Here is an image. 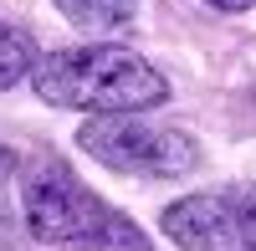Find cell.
<instances>
[{
	"mask_svg": "<svg viewBox=\"0 0 256 251\" xmlns=\"http://www.w3.org/2000/svg\"><path fill=\"white\" fill-rule=\"evenodd\" d=\"M31 88L52 108L72 113H144L169 98V82L128 46H67L31 62Z\"/></svg>",
	"mask_w": 256,
	"mask_h": 251,
	"instance_id": "1",
	"label": "cell"
},
{
	"mask_svg": "<svg viewBox=\"0 0 256 251\" xmlns=\"http://www.w3.org/2000/svg\"><path fill=\"white\" fill-rule=\"evenodd\" d=\"M77 144L98 164H108L118 174H144V180H180L200 164V144L184 128L148 123L134 113H92L77 128Z\"/></svg>",
	"mask_w": 256,
	"mask_h": 251,
	"instance_id": "2",
	"label": "cell"
},
{
	"mask_svg": "<svg viewBox=\"0 0 256 251\" xmlns=\"http://www.w3.org/2000/svg\"><path fill=\"white\" fill-rule=\"evenodd\" d=\"M164 236L180 251H256V184L174 200L164 210Z\"/></svg>",
	"mask_w": 256,
	"mask_h": 251,
	"instance_id": "3",
	"label": "cell"
},
{
	"mask_svg": "<svg viewBox=\"0 0 256 251\" xmlns=\"http://www.w3.org/2000/svg\"><path fill=\"white\" fill-rule=\"evenodd\" d=\"M20 216H26L31 241L72 246L77 236H88L92 226L108 216V205H102L62 159H41L26 174V184H20Z\"/></svg>",
	"mask_w": 256,
	"mask_h": 251,
	"instance_id": "4",
	"label": "cell"
},
{
	"mask_svg": "<svg viewBox=\"0 0 256 251\" xmlns=\"http://www.w3.org/2000/svg\"><path fill=\"white\" fill-rule=\"evenodd\" d=\"M77 31H118L138 16V0H52Z\"/></svg>",
	"mask_w": 256,
	"mask_h": 251,
	"instance_id": "5",
	"label": "cell"
},
{
	"mask_svg": "<svg viewBox=\"0 0 256 251\" xmlns=\"http://www.w3.org/2000/svg\"><path fill=\"white\" fill-rule=\"evenodd\" d=\"M72 251H154V246H148V236H144L128 216L108 210L88 236H77V241H72Z\"/></svg>",
	"mask_w": 256,
	"mask_h": 251,
	"instance_id": "6",
	"label": "cell"
},
{
	"mask_svg": "<svg viewBox=\"0 0 256 251\" xmlns=\"http://www.w3.org/2000/svg\"><path fill=\"white\" fill-rule=\"evenodd\" d=\"M31 62H36L31 36L0 20V88H16L20 77H31Z\"/></svg>",
	"mask_w": 256,
	"mask_h": 251,
	"instance_id": "7",
	"label": "cell"
},
{
	"mask_svg": "<svg viewBox=\"0 0 256 251\" xmlns=\"http://www.w3.org/2000/svg\"><path fill=\"white\" fill-rule=\"evenodd\" d=\"M16 174V149H6V144H0V184H6Z\"/></svg>",
	"mask_w": 256,
	"mask_h": 251,
	"instance_id": "8",
	"label": "cell"
},
{
	"mask_svg": "<svg viewBox=\"0 0 256 251\" xmlns=\"http://www.w3.org/2000/svg\"><path fill=\"white\" fill-rule=\"evenodd\" d=\"M205 6H216V10H251L256 0H205Z\"/></svg>",
	"mask_w": 256,
	"mask_h": 251,
	"instance_id": "9",
	"label": "cell"
},
{
	"mask_svg": "<svg viewBox=\"0 0 256 251\" xmlns=\"http://www.w3.org/2000/svg\"><path fill=\"white\" fill-rule=\"evenodd\" d=\"M0 251H20V241H16V236L6 231V226H0Z\"/></svg>",
	"mask_w": 256,
	"mask_h": 251,
	"instance_id": "10",
	"label": "cell"
}]
</instances>
